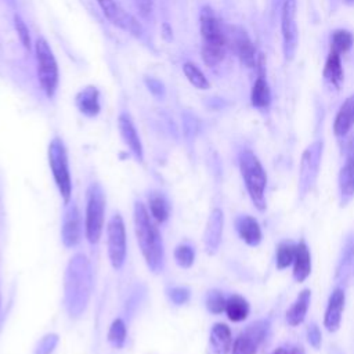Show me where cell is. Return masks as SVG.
<instances>
[{"label": "cell", "instance_id": "16", "mask_svg": "<svg viewBox=\"0 0 354 354\" xmlns=\"http://www.w3.org/2000/svg\"><path fill=\"white\" fill-rule=\"evenodd\" d=\"M118 126H119V131H120V136H122L124 144L129 147V149L136 156V159L138 162H142L144 160L142 144H141V140L138 137V133H137L130 116L126 113L119 115Z\"/></svg>", "mask_w": 354, "mask_h": 354}, {"label": "cell", "instance_id": "17", "mask_svg": "<svg viewBox=\"0 0 354 354\" xmlns=\"http://www.w3.org/2000/svg\"><path fill=\"white\" fill-rule=\"evenodd\" d=\"M257 65H259V75L252 87L250 101H252L253 106L264 109L271 102V93H270V87H268V83L264 76V57L263 55L259 57Z\"/></svg>", "mask_w": 354, "mask_h": 354}, {"label": "cell", "instance_id": "19", "mask_svg": "<svg viewBox=\"0 0 354 354\" xmlns=\"http://www.w3.org/2000/svg\"><path fill=\"white\" fill-rule=\"evenodd\" d=\"M209 346L213 354H228L232 348V336L230 328L223 324L217 322L212 326L210 336H209Z\"/></svg>", "mask_w": 354, "mask_h": 354}, {"label": "cell", "instance_id": "18", "mask_svg": "<svg viewBox=\"0 0 354 354\" xmlns=\"http://www.w3.org/2000/svg\"><path fill=\"white\" fill-rule=\"evenodd\" d=\"M339 189L344 201H348L354 195V141L348 145L346 162L339 174Z\"/></svg>", "mask_w": 354, "mask_h": 354}, {"label": "cell", "instance_id": "39", "mask_svg": "<svg viewBox=\"0 0 354 354\" xmlns=\"http://www.w3.org/2000/svg\"><path fill=\"white\" fill-rule=\"evenodd\" d=\"M136 4L141 12V15L147 17L152 11V0H136Z\"/></svg>", "mask_w": 354, "mask_h": 354}, {"label": "cell", "instance_id": "30", "mask_svg": "<svg viewBox=\"0 0 354 354\" xmlns=\"http://www.w3.org/2000/svg\"><path fill=\"white\" fill-rule=\"evenodd\" d=\"M354 37L353 35L346 29H337L330 36V50L342 54L347 53L353 46Z\"/></svg>", "mask_w": 354, "mask_h": 354}, {"label": "cell", "instance_id": "31", "mask_svg": "<svg viewBox=\"0 0 354 354\" xmlns=\"http://www.w3.org/2000/svg\"><path fill=\"white\" fill-rule=\"evenodd\" d=\"M296 245L290 241H283L277 248V268L283 270L293 264Z\"/></svg>", "mask_w": 354, "mask_h": 354}, {"label": "cell", "instance_id": "11", "mask_svg": "<svg viewBox=\"0 0 354 354\" xmlns=\"http://www.w3.org/2000/svg\"><path fill=\"white\" fill-rule=\"evenodd\" d=\"M100 8L102 10V14L116 26L122 28L123 30L134 35V36H141L142 33V26L140 22L126 12L116 0H97Z\"/></svg>", "mask_w": 354, "mask_h": 354}, {"label": "cell", "instance_id": "6", "mask_svg": "<svg viewBox=\"0 0 354 354\" xmlns=\"http://www.w3.org/2000/svg\"><path fill=\"white\" fill-rule=\"evenodd\" d=\"M48 165L53 173L54 183L58 188V192L64 201V203H69L72 198V180L69 171L68 152L61 138L55 137L48 144Z\"/></svg>", "mask_w": 354, "mask_h": 354}, {"label": "cell", "instance_id": "25", "mask_svg": "<svg viewBox=\"0 0 354 354\" xmlns=\"http://www.w3.org/2000/svg\"><path fill=\"white\" fill-rule=\"evenodd\" d=\"M232 44H234V50L236 53V55L239 57L241 62L249 68L254 66L256 64V50L253 43L250 41V39L248 37V35L242 30H238L236 33H234L232 37Z\"/></svg>", "mask_w": 354, "mask_h": 354}, {"label": "cell", "instance_id": "3", "mask_svg": "<svg viewBox=\"0 0 354 354\" xmlns=\"http://www.w3.org/2000/svg\"><path fill=\"white\" fill-rule=\"evenodd\" d=\"M201 36H202V59L207 66H216L225 55L227 37L221 24L213 10L205 6L201 11Z\"/></svg>", "mask_w": 354, "mask_h": 354}, {"label": "cell", "instance_id": "2", "mask_svg": "<svg viewBox=\"0 0 354 354\" xmlns=\"http://www.w3.org/2000/svg\"><path fill=\"white\" fill-rule=\"evenodd\" d=\"M133 218H134V231H136L137 243L140 246L145 264L152 272L158 274L162 271L163 260H165L162 235L144 203L141 202L134 203Z\"/></svg>", "mask_w": 354, "mask_h": 354}, {"label": "cell", "instance_id": "40", "mask_svg": "<svg viewBox=\"0 0 354 354\" xmlns=\"http://www.w3.org/2000/svg\"><path fill=\"white\" fill-rule=\"evenodd\" d=\"M271 354H290V351L285 350L283 347H278V348H277V350H274Z\"/></svg>", "mask_w": 354, "mask_h": 354}, {"label": "cell", "instance_id": "10", "mask_svg": "<svg viewBox=\"0 0 354 354\" xmlns=\"http://www.w3.org/2000/svg\"><path fill=\"white\" fill-rule=\"evenodd\" d=\"M267 332V324L264 321H256L248 325L234 340L232 354H256L257 347L263 342Z\"/></svg>", "mask_w": 354, "mask_h": 354}, {"label": "cell", "instance_id": "33", "mask_svg": "<svg viewBox=\"0 0 354 354\" xmlns=\"http://www.w3.org/2000/svg\"><path fill=\"white\" fill-rule=\"evenodd\" d=\"M205 303H206V308L212 314H221L223 311H225L227 299L224 297L223 292H220L217 289H212L207 292Z\"/></svg>", "mask_w": 354, "mask_h": 354}, {"label": "cell", "instance_id": "36", "mask_svg": "<svg viewBox=\"0 0 354 354\" xmlns=\"http://www.w3.org/2000/svg\"><path fill=\"white\" fill-rule=\"evenodd\" d=\"M14 25H15V30H17V35L22 43V46L26 48V50H30V36H29V29L28 26L25 25V22L22 21V18L19 15H15L14 17Z\"/></svg>", "mask_w": 354, "mask_h": 354}, {"label": "cell", "instance_id": "38", "mask_svg": "<svg viewBox=\"0 0 354 354\" xmlns=\"http://www.w3.org/2000/svg\"><path fill=\"white\" fill-rule=\"evenodd\" d=\"M307 340L314 347L318 348L321 346V330L315 324H311L307 329Z\"/></svg>", "mask_w": 354, "mask_h": 354}, {"label": "cell", "instance_id": "22", "mask_svg": "<svg viewBox=\"0 0 354 354\" xmlns=\"http://www.w3.org/2000/svg\"><path fill=\"white\" fill-rule=\"evenodd\" d=\"M354 126V94H351L339 108L335 122L333 131L337 137L346 136Z\"/></svg>", "mask_w": 354, "mask_h": 354}, {"label": "cell", "instance_id": "41", "mask_svg": "<svg viewBox=\"0 0 354 354\" xmlns=\"http://www.w3.org/2000/svg\"><path fill=\"white\" fill-rule=\"evenodd\" d=\"M290 354H304V350H303V347L297 346V347H293V350L290 351Z\"/></svg>", "mask_w": 354, "mask_h": 354}, {"label": "cell", "instance_id": "32", "mask_svg": "<svg viewBox=\"0 0 354 354\" xmlns=\"http://www.w3.org/2000/svg\"><path fill=\"white\" fill-rule=\"evenodd\" d=\"M126 336H127V329H126V324L122 318H116L113 319V322L109 326L108 330V342L116 347L120 348L123 347L124 342H126Z\"/></svg>", "mask_w": 354, "mask_h": 354}, {"label": "cell", "instance_id": "24", "mask_svg": "<svg viewBox=\"0 0 354 354\" xmlns=\"http://www.w3.org/2000/svg\"><path fill=\"white\" fill-rule=\"evenodd\" d=\"M310 300H311V290L310 289H303L297 295L296 300L292 303V306L286 311V321L290 326H297L304 321L306 314L308 311Z\"/></svg>", "mask_w": 354, "mask_h": 354}, {"label": "cell", "instance_id": "29", "mask_svg": "<svg viewBox=\"0 0 354 354\" xmlns=\"http://www.w3.org/2000/svg\"><path fill=\"white\" fill-rule=\"evenodd\" d=\"M183 72H184L185 77L188 79V82H189L194 87H196V88H199V90H207V88L210 87L209 80L206 79V76L203 75V72H202L195 64H192V62H185V64L183 65Z\"/></svg>", "mask_w": 354, "mask_h": 354}, {"label": "cell", "instance_id": "1", "mask_svg": "<svg viewBox=\"0 0 354 354\" xmlns=\"http://www.w3.org/2000/svg\"><path fill=\"white\" fill-rule=\"evenodd\" d=\"M91 286L90 263L84 254L77 253L69 260L64 278L65 308L72 318H77L84 313L91 296Z\"/></svg>", "mask_w": 354, "mask_h": 354}, {"label": "cell", "instance_id": "12", "mask_svg": "<svg viewBox=\"0 0 354 354\" xmlns=\"http://www.w3.org/2000/svg\"><path fill=\"white\" fill-rule=\"evenodd\" d=\"M82 238V218L80 212L75 203H66L62 224H61V239L66 248H73L80 242Z\"/></svg>", "mask_w": 354, "mask_h": 354}, {"label": "cell", "instance_id": "37", "mask_svg": "<svg viewBox=\"0 0 354 354\" xmlns=\"http://www.w3.org/2000/svg\"><path fill=\"white\" fill-rule=\"evenodd\" d=\"M169 297L170 300L177 304V306H181L184 303L188 301L189 299V290L187 288H183V286H176V288H171L169 290Z\"/></svg>", "mask_w": 354, "mask_h": 354}, {"label": "cell", "instance_id": "27", "mask_svg": "<svg viewBox=\"0 0 354 354\" xmlns=\"http://www.w3.org/2000/svg\"><path fill=\"white\" fill-rule=\"evenodd\" d=\"M343 76H344V73H343V68H342L340 54L330 50L328 57H326L325 66H324V77L332 86L339 88L342 82H343Z\"/></svg>", "mask_w": 354, "mask_h": 354}, {"label": "cell", "instance_id": "9", "mask_svg": "<svg viewBox=\"0 0 354 354\" xmlns=\"http://www.w3.org/2000/svg\"><path fill=\"white\" fill-rule=\"evenodd\" d=\"M281 29L283 39V54L286 59H292L297 48V25H296V1L285 0L281 12Z\"/></svg>", "mask_w": 354, "mask_h": 354}, {"label": "cell", "instance_id": "26", "mask_svg": "<svg viewBox=\"0 0 354 354\" xmlns=\"http://www.w3.org/2000/svg\"><path fill=\"white\" fill-rule=\"evenodd\" d=\"M148 207L149 214L159 224L165 223L170 216V203L160 191H151L148 194Z\"/></svg>", "mask_w": 354, "mask_h": 354}, {"label": "cell", "instance_id": "34", "mask_svg": "<svg viewBox=\"0 0 354 354\" xmlns=\"http://www.w3.org/2000/svg\"><path fill=\"white\" fill-rule=\"evenodd\" d=\"M174 260L181 268H189L195 260V250L187 243H181L174 249Z\"/></svg>", "mask_w": 354, "mask_h": 354}, {"label": "cell", "instance_id": "13", "mask_svg": "<svg viewBox=\"0 0 354 354\" xmlns=\"http://www.w3.org/2000/svg\"><path fill=\"white\" fill-rule=\"evenodd\" d=\"M321 148L322 144L315 142L310 148L306 149L301 158V166H300V191L301 195L307 192L310 188L311 183L315 178L317 170H318V163H319V156H321Z\"/></svg>", "mask_w": 354, "mask_h": 354}, {"label": "cell", "instance_id": "5", "mask_svg": "<svg viewBox=\"0 0 354 354\" xmlns=\"http://www.w3.org/2000/svg\"><path fill=\"white\" fill-rule=\"evenodd\" d=\"M105 194L98 183H91L87 188L86 201V221L84 232L91 245H97L102 235L105 220Z\"/></svg>", "mask_w": 354, "mask_h": 354}, {"label": "cell", "instance_id": "15", "mask_svg": "<svg viewBox=\"0 0 354 354\" xmlns=\"http://www.w3.org/2000/svg\"><path fill=\"white\" fill-rule=\"evenodd\" d=\"M344 290L340 288L335 289L328 300V306L324 315V325L328 329V332H336L339 329L342 322V314L344 310Z\"/></svg>", "mask_w": 354, "mask_h": 354}, {"label": "cell", "instance_id": "42", "mask_svg": "<svg viewBox=\"0 0 354 354\" xmlns=\"http://www.w3.org/2000/svg\"><path fill=\"white\" fill-rule=\"evenodd\" d=\"M0 304H1V296H0Z\"/></svg>", "mask_w": 354, "mask_h": 354}, {"label": "cell", "instance_id": "28", "mask_svg": "<svg viewBox=\"0 0 354 354\" xmlns=\"http://www.w3.org/2000/svg\"><path fill=\"white\" fill-rule=\"evenodd\" d=\"M249 310H250V307L245 297H242L239 295H232L227 299L225 314L230 321L241 322V321L246 319V317L249 315Z\"/></svg>", "mask_w": 354, "mask_h": 354}, {"label": "cell", "instance_id": "7", "mask_svg": "<svg viewBox=\"0 0 354 354\" xmlns=\"http://www.w3.org/2000/svg\"><path fill=\"white\" fill-rule=\"evenodd\" d=\"M36 64H37V79L44 94L51 98L55 94L58 86V65L44 37H39L35 44Z\"/></svg>", "mask_w": 354, "mask_h": 354}, {"label": "cell", "instance_id": "20", "mask_svg": "<svg viewBox=\"0 0 354 354\" xmlns=\"http://www.w3.org/2000/svg\"><path fill=\"white\" fill-rule=\"evenodd\" d=\"M75 102H76L77 109L88 118L97 116L100 113V109H101L100 93H98L97 87H94V86H87V87L82 88L77 93Z\"/></svg>", "mask_w": 354, "mask_h": 354}, {"label": "cell", "instance_id": "8", "mask_svg": "<svg viewBox=\"0 0 354 354\" xmlns=\"http://www.w3.org/2000/svg\"><path fill=\"white\" fill-rule=\"evenodd\" d=\"M106 249L111 266L115 270L122 268L126 260L127 253V241H126V227L123 217L116 213L111 217L106 227Z\"/></svg>", "mask_w": 354, "mask_h": 354}, {"label": "cell", "instance_id": "4", "mask_svg": "<svg viewBox=\"0 0 354 354\" xmlns=\"http://www.w3.org/2000/svg\"><path fill=\"white\" fill-rule=\"evenodd\" d=\"M239 169L248 189V194L259 210L266 209V187H267V174L252 151H243L239 156Z\"/></svg>", "mask_w": 354, "mask_h": 354}, {"label": "cell", "instance_id": "35", "mask_svg": "<svg viewBox=\"0 0 354 354\" xmlns=\"http://www.w3.org/2000/svg\"><path fill=\"white\" fill-rule=\"evenodd\" d=\"M58 342H59L58 335H55V333H48V335H46V336L39 342V344H37L35 353H36V354H51V353L54 351V348L57 347Z\"/></svg>", "mask_w": 354, "mask_h": 354}, {"label": "cell", "instance_id": "23", "mask_svg": "<svg viewBox=\"0 0 354 354\" xmlns=\"http://www.w3.org/2000/svg\"><path fill=\"white\" fill-rule=\"evenodd\" d=\"M311 272V254L306 242H299L295 249L293 259V278L297 282H303Z\"/></svg>", "mask_w": 354, "mask_h": 354}, {"label": "cell", "instance_id": "21", "mask_svg": "<svg viewBox=\"0 0 354 354\" xmlns=\"http://www.w3.org/2000/svg\"><path fill=\"white\" fill-rule=\"evenodd\" d=\"M236 231L241 239L249 246H257L261 242L263 234L259 221L252 216H241L236 218Z\"/></svg>", "mask_w": 354, "mask_h": 354}, {"label": "cell", "instance_id": "14", "mask_svg": "<svg viewBox=\"0 0 354 354\" xmlns=\"http://www.w3.org/2000/svg\"><path fill=\"white\" fill-rule=\"evenodd\" d=\"M223 225H224L223 212L220 209H213L209 216L205 234H203V243H205L206 252L210 254L216 253L220 246L221 236H223Z\"/></svg>", "mask_w": 354, "mask_h": 354}]
</instances>
